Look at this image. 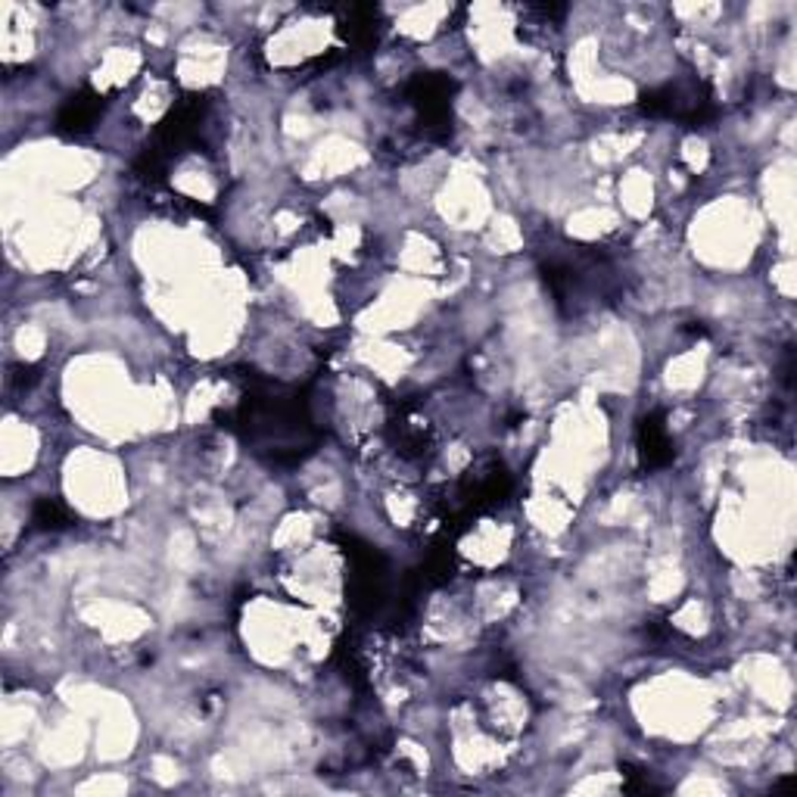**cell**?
<instances>
[{
    "instance_id": "8992f818",
    "label": "cell",
    "mask_w": 797,
    "mask_h": 797,
    "mask_svg": "<svg viewBox=\"0 0 797 797\" xmlns=\"http://www.w3.org/2000/svg\"><path fill=\"white\" fill-rule=\"evenodd\" d=\"M377 10L374 7H349L346 19L340 22V34L349 41V48L365 50L377 41Z\"/></svg>"
},
{
    "instance_id": "52a82bcc",
    "label": "cell",
    "mask_w": 797,
    "mask_h": 797,
    "mask_svg": "<svg viewBox=\"0 0 797 797\" xmlns=\"http://www.w3.org/2000/svg\"><path fill=\"white\" fill-rule=\"evenodd\" d=\"M32 524L38 530H66L72 527V515L56 498H38L32 508Z\"/></svg>"
},
{
    "instance_id": "3957f363",
    "label": "cell",
    "mask_w": 797,
    "mask_h": 797,
    "mask_svg": "<svg viewBox=\"0 0 797 797\" xmlns=\"http://www.w3.org/2000/svg\"><path fill=\"white\" fill-rule=\"evenodd\" d=\"M452 94H455V82L439 75V72H421L415 75L405 97L417 110V116L424 122V128L431 134H446L448 122H452Z\"/></svg>"
},
{
    "instance_id": "6da1fadb",
    "label": "cell",
    "mask_w": 797,
    "mask_h": 797,
    "mask_svg": "<svg viewBox=\"0 0 797 797\" xmlns=\"http://www.w3.org/2000/svg\"><path fill=\"white\" fill-rule=\"evenodd\" d=\"M234 431L256 452L278 465H297L315 448V427L309 402L299 390H283L271 383L252 386L231 415Z\"/></svg>"
},
{
    "instance_id": "5b68a950",
    "label": "cell",
    "mask_w": 797,
    "mask_h": 797,
    "mask_svg": "<svg viewBox=\"0 0 797 797\" xmlns=\"http://www.w3.org/2000/svg\"><path fill=\"white\" fill-rule=\"evenodd\" d=\"M639 455H642V467H648V470L673 462V443H670V433H666L664 417L661 415L642 417V427H639Z\"/></svg>"
},
{
    "instance_id": "277c9868",
    "label": "cell",
    "mask_w": 797,
    "mask_h": 797,
    "mask_svg": "<svg viewBox=\"0 0 797 797\" xmlns=\"http://www.w3.org/2000/svg\"><path fill=\"white\" fill-rule=\"evenodd\" d=\"M100 113H103V97L91 87H82L79 94H72L63 103V110L56 116V128L63 134H84L97 122Z\"/></svg>"
},
{
    "instance_id": "7a4b0ae2",
    "label": "cell",
    "mask_w": 797,
    "mask_h": 797,
    "mask_svg": "<svg viewBox=\"0 0 797 797\" xmlns=\"http://www.w3.org/2000/svg\"><path fill=\"white\" fill-rule=\"evenodd\" d=\"M639 110L645 116H670L685 122L689 128H697L704 122H711L716 113L714 94L707 82L701 79H685V82L664 84V87H654L645 91L639 100Z\"/></svg>"
}]
</instances>
